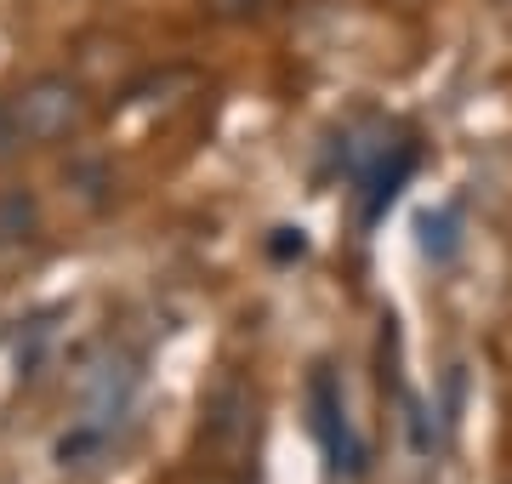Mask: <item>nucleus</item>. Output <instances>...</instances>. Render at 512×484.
<instances>
[{"label":"nucleus","mask_w":512,"mask_h":484,"mask_svg":"<svg viewBox=\"0 0 512 484\" xmlns=\"http://www.w3.org/2000/svg\"><path fill=\"white\" fill-rule=\"evenodd\" d=\"M6 103H12V120L23 131V149H63L92 126V92L63 69L29 75Z\"/></svg>","instance_id":"1"},{"label":"nucleus","mask_w":512,"mask_h":484,"mask_svg":"<svg viewBox=\"0 0 512 484\" xmlns=\"http://www.w3.org/2000/svg\"><path fill=\"white\" fill-rule=\"evenodd\" d=\"M18 149H23V131H18V120H12V103L0 97V160H12Z\"/></svg>","instance_id":"5"},{"label":"nucleus","mask_w":512,"mask_h":484,"mask_svg":"<svg viewBox=\"0 0 512 484\" xmlns=\"http://www.w3.org/2000/svg\"><path fill=\"white\" fill-rule=\"evenodd\" d=\"M194 484H245V473H234V467H205Z\"/></svg>","instance_id":"6"},{"label":"nucleus","mask_w":512,"mask_h":484,"mask_svg":"<svg viewBox=\"0 0 512 484\" xmlns=\"http://www.w3.org/2000/svg\"><path fill=\"white\" fill-rule=\"evenodd\" d=\"M40 234V205L23 188H0V251L6 245H29Z\"/></svg>","instance_id":"3"},{"label":"nucleus","mask_w":512,"mask_h":484,"mask_svg":"<svg viewBox=\"0 0 512 484\" xmlns=\"http://www.w3.org/2000/svg\"><path fill=\"white\" fill-rule=\"evenodd\" d=\"M274 0H205V12L217 23H251V18H262Z\"/></svg>","instance_id":"4"},{"label":"nucleus","mask_w":512,"mask_h":484,"mask_svg":"<svg viewBox=\"0 0 512 484\" xmlns=\"http://www.w3.org/2000/svg\"><path fill=\"white\" fill-rule=\"evenodd\" d=\"M256 433H262L256 393L245 388V382H222V388L205 399V428H200V445H205V456H211V467L245 473V462L256 456Z\"/></svg>","instance_id":"2"}]
</instances>
